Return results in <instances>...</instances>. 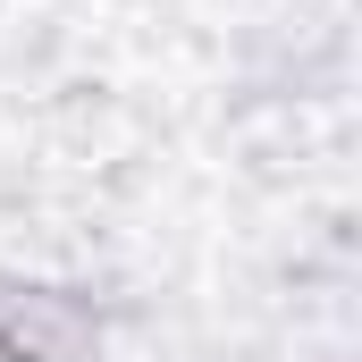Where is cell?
Masks as SVG:
<instances>
[{
    "label": "cell",
    "mask_w": 362,
    "mask_h": 362,
    "mask_svg": "<svg viewBox=\"0 0 362 362\" xmlns=\"http://www.w3.org/2000/svg\"><path fill=\"white\" fill-rule=\"evenodd\" d=\"M101 320L59 286H17L0 295V362H93Z\"/></svg>",
    "instance_id": "6da1fadb"
}]
</instances>
